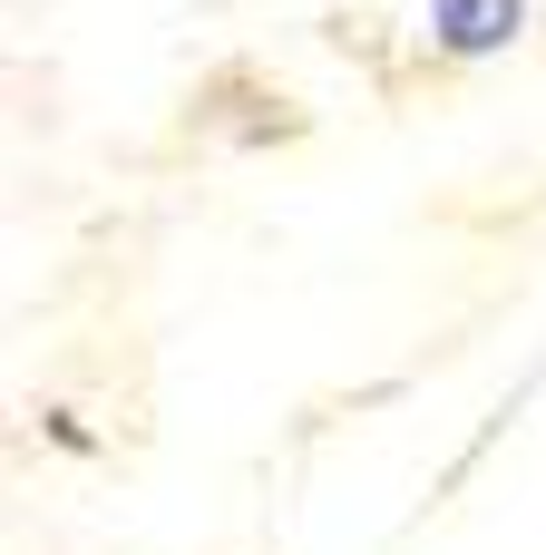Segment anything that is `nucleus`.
Segmentation results:
<instances>
[{"mask_svg":"<svg viewBox=\"0 0 546 555\" xmlns=\"http://www.w3.org/2000/svg\"><path fill=\"white\" fill-rule=\"evenodd\" d=\"M518 29V0H440V39L449 49H498Z\"/></svg>","mask_w":546,"mask_h":555,"instance_id":"f257e3e1","label":"nucleus"}]
</instances>
